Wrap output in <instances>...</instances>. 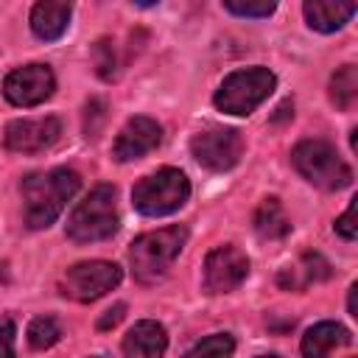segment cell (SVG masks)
Here are the masks:
<instances>
[{
  "mask_svg": "<svg viewBox=\"0 0 358 358\" xmlns=\"http://www.w3.org/2000/svg\"><path fill=\"white\" fill-rule=\"evenodd\" d=\"M81 179L70 168H50L39 173H28L20 182L22 193V218L28 229H48L64 210V204L76 196Z\"/></svg>",
  "mask_w": 358,
  "mask_h": 358,
  "instance_id": "cell-1",
  "label": "cell"
},
{
  "mask_svg": "<svg viewBox=\"0 0 358 358\" xmlns=\"http://www.w3.org/2000/svg\"><path fill=\"white\" fill-rule=\"evenodd\" d=\"M187 243V227L185 224H173L157 232H145L140 238L131 241L129 249V263L131 271L140 282H157L168 274V268L173 266V260L179 257V252Z\"/></svg>",
  "mask_w": 358,
  "mask_h": 358,
  "instance_id": "cell-2",
  "label": "cell"
},
{
  "mask_svg": "<svg viewBox=\"0 0 358 358\" xmlns=\"http://www.w3.org/2000/svg\"><path fill=\"white\" fill-rule=\"evenodd\" d=\"M67 238L76 243L106 241L117 232V201L112 185L92 187L67 218Z\"/></svg>",
  "mask_w": 358,
  "mask_h": 358,
  "instance_id": "cell-3",
  "label": "cell"
},
{
  "mask_svg": "<svg viewBox=\"0 0 358 358\" xmlns=\"http://www.w3.org/2000/svg\"><path fill=\"white\" fill-rule=\"evenodd\" d=\"M190 199V182L179 168H159L131 187V204L148 218L171 215Z\"/></svg>",
  "mask_w": 358,
  "mask_h": 358,
  "instance_id": "cell-4",
  "label": "cell"
},
{
  "mask_svg": "<svg viewBox=\"0 0 358 358\" xmlns=\"http://www.w3.org/2000/svg\"><path fill=\"white\" fill-rule=\"evenodd\" d=\"M274 87H277V76L268 67L235 70L221 81L213 103H215V109H221L227 115H238V117L252 115L274 92Z\"/></svg>",
  "mask_w": 358,
  "mask_h": 358,
  "instance_id": "cell-5",
  "label": "cell"
},
{
  "mask_svg": "<svg viewBox=\"0 0 358 358\" xmlns=\"http://www.w3.org/2000/svg\"><path fill=\"white\" fill-rule=\"evenodd\" d=\"M294 168L322 190H341L352 182L350 165L338 157V151L324 140H302L291 151Z\"/></svg>",
  "mask_w": 358,
  "mask_h": 358,
  "instance_id": "cell-6",
  "label": "cell"
},
{
  "mask_svg": "<svg viewBox=\"0 0 358 358\" xmlns=\"http://www.w3.org/2000/svg\"><path fill=\"white\" fill-rule=\"evenodd\" d=\"M120 277H123V271H120L117 263H109V260H84V263L70 266L62 274L59 291H62V296L76 299V302H95L103 294H109L120 282Z\"/></svg>",
  "mask_w": 358,
  "mask_h": 358,
  "instance_id": "cell-7",
  "label": "cell"
},
{
  "mask_svg": "<svg viewBox=\"0 0 358 358\" xmlns=\"http://www.w3.org/2000/svg\"><path fill=\"white\" fill-rule=\"evenodd\" d=\"M190 154L207 171L221 173V171H229L238 165V159L243 154V137L238 129H229V126H207L193 134Z\"/></svg>",
  "mask_w": 358,
  "mask_h": 358,
  "instance_id": "cell-8",
  "label": "cell"
},
{
  "mask_svg": "<svg viewBox=\"0 0 358 358\" xmlns=\"http://www.w3.org/2000/svg\"><path fill=\"white\" fill-rule=\"evenodd\" d=\"M53 90H56V76L48 64H39V62L11 70L3 81V95L14 106H36L48 101Z\"/></svg>",
  "mask_w": 358,
  "mask_h": 358,
  "instance_id": "cell-9",
  "label": "cell"
},
{
  "mask_svg": "<svg viewBox=\"0 0 358 358\" xmlns=\"http://www.w3.org/2000/svg\"><path fill=\"white\" fill-rule=\"evenodd\" d=\"M59 137H62V120L56 115L11 120L3 129L6 148L8 151H17V154H39V151H48Z\"/></svg>",
  "mask_w": 358,
  "mask_h": 358,
  "instance_id": "cell-10",
  "label": "cell"
},
{
  "mask_svg": "<svg viewBox=\"0 0 358 358\" xmlns=\"http://www.w3.org/2000/svg\"><path fill=\"white\" fill-rule=\"evenodd\" d=\"M249 277V257L232 243L215 246L204 257V288L210 294H229Z\"/></svg>",
  "mask_w": 358,
  "mask_h": 358,
  "instance_id": "cell-11",
  "label": "cell"
},
{
  "mask_svg": "<svg viewBox=\"0 0 358 358\" xmlns=\"http://www.w3.org/2000/svg\"><path fill=\"white\" fill-rule=\"evenodd\" d=\"M159 143H162V126L154 117L137 115V117L126 120V126L117 131L115 145H112V157L117 162H131V159L151 154Z\"/></svg>",
  "mask_w": 358,
  "mask_h": 358,
  "instance_id": "cell-12",
  "label": "cell"
},
{
  "mask_svg": "<svg viewBox=\"0 0 358 358\" xmlns=\"http://www.w3.org/2000/svg\"><path fill=\"white\" fill-rule=\"evenodd\" d=\"M123 358H162L168 350V333L159 322L143 319L123 336Z\"/></svg>",
  "mask_w": 358,
  "mask_h": 358,
  "instance_id": "cell-13",
  "label": "cell"
},
{
  "mask_svg": "<svg viewBox=\"0 0 358 358\" xmlns=\"http://www.w3.org/2000/svg\"><path fill=\"white\" fill-rule=\"evenodd\" d=\"M352 333L338 322H319L302 336V358H327L338 347H350Z\"/></svg>",
  "mask_w": 358,
  "mask_h": 358,
  "instance_id": "cell-14",
  "label": "cell"
},
{
  "mask_svg": "<svg viewBox=\"0 0 358 358\" xmlns=\"http://www.w3.org/2000/svg\"><path fill=\"white\" fill-rule=\"evenodd\" d=\"M302 11H305V20L313 31L333 34L355 17L358 6L355 3H341V0H308L302 6Z\"/></svg>",
  "mask_w": 358,
  "mask_h": 358,
  "instance_id": "cell-15",
  "label": "cell"
},
{
  "mask_svg": "<svg viewBox=\"0 0 358 358\" xmlns=\"http://www.w3.org/2000/svg\"><path fill=\"white\" fill-rule=\"evenodd\" d=\"M70 17H73L70 3H53V0L36 3L31 8V31L45 42H53L67 31Z\"/></svg>",
  "mask_w": 358,
  "mask_h": 358,
  "instance_id": "cell-16",
  "label": "cell"
},
{
  "mask_svg": "<svg viewBox=\"0 0 358 358\" xmlns=\"http://www.w3.org/2000/svg\"><path fill=\"white\" fill-rule=\"evenodd\" d=\"M330 274H333V271H330V263H327L319 252H305L296 266H288V268L280 271L277 282H280L285 291H302V288H308L310 282L327 280Z\"/></svg>",
  "mask_w": 358,
  "mask_h": 358,
  "instance_id": "cell-17",
  "label": "cell"
},
{
  "mask_svg": "<svg viewBox=\"0 0 358 358\" xmlns=\"http://www.w3.org/2000/svg\"><path fill=\"white\" fill-rule=\"evenodd\" d=\"M255 232L263 241H280L291 232V221L280 204V199H263L260 207L255 210Z\"/></svg>",
  "mask_w": 358,
  "mask_h": 358,
  "instance_id": "cell-18",
  "label": "cell"
},
{
  "mask_svg": "<svg viewBox=\"0 0 358 358\" xmlns=\"http://www.w3.org/2000/svg\"><path fill=\"white\" fill-rule=\"evenodd\" d=\"M330 101L341 109L350 112L358 101V67L355 64H341L333 78H330Z\"/></svg>",
  "mask_w": 358,
  "mask_h": 358,
  "instance_id": "cell-19",
  "label": "cell"
},
{
  "mask_svg": "<svg viewBox=\"0 0 358 358\" xmlns=\"http://www.w3.org/2000/svg\"><path fill=\"white\" fill-rule=\"evenodd\" d=\"M235 350V338L229 333H213L193 344L182 358H229Z\"/></svg>",
  "mask_w": 358,
  "mask_h": 358,
  "instance_id": "cell-20",
  "label": "cell"
},
{
  "mask_svg": "<svg viewBox=\"0 0 358 358\" xmlns=\"http://www.w3.org/2000/svg\"><path fill=\"white\" fill-rule=\"evenodd\" d=\"M62 338V324L53 316H36L28 324V344L34 350H48Z\"/></svg>",
  "mask_w": 358,
  "mask_h": 358,
  "instance_id": "cell-21",
  "label": "cell"
},
{
  "mask_svg": "<svg viewBox=\"0 0 358 358\" xmlns=\"http://www.w3.org/2000/svg\"><path fill=\"white\" fill-rule=\"evenodd\" d=\"M224 8L229 11V14H235V17H255V20H263V17H268V14H274V8H277V3H271V0H224Z\"/></svg>",
  "mask_w": 358,
  "mask_h": 358,
  "instance_id": "cell-22",
  "label": "cell"
},
{
  "mask_svg": "<svg viewBox=\"0 0 358 358\" xmlns=\"http://www.w3.org/2000/svg\"><path fill=\"white\" fill-rule=\"evenodd\" d=\"M95 64H98V76L112 81L115 78V48L109 39H101L95 45Z\"/></svg>",
  "mask_w": 358,
  "mask_h": 358,
  "instance_id": "cell-23",
  "label": "cell"
},
{
  "mask_svg": "<svg viewBox=\"0 0 358 358\" xmlns=\"http://www.w3.org/2000/svg\"><path fill=\"white\" fill-rule=\"evenodd\" d=\"M355 207H358V199H352L350 207L344 210V215L336 221V232H338L344 241H355V235H358V227H355Z\"/></svg>",
  "mask_w": 358,
  "mask_h": 358,
  "instance_id": "cell-24",
  "label": "cell"
},
{
  "mask_svg": "<svg viewBox=\"0 0 358 358\" xmlns=\"http://www.w3.org/2000/svg\"><path fill=\"white\" fill-rule=\"evenodd\" d=\"M14 322L8 316H0V358H14Z\"/></svg>",
  "mask_w": 358,
  "mask_h": 358,
  "instance_id": "cell-25",
  "label": "cell"
},
{
  "mask_svg": "<svg viewBox=\"0 0 358 358\" xmlns=\"http://www.w3.org/2000/svg\"><path fill=\"white\" fill-rule=\"evenodd\" d=\"M123 310H126V305H123V302H117L115 308H109V310L98 319V330H109V327H115V324L123 319Z\"/></svg>",
  "mask_w": 358,
  "mask_h": 358,
  "instance_id": "cell-26",
  "label": "cell"
},
{
  "mask_svg": "<svg viewBox=\"0 0 358 358\" xmlns=\"http://www.w3.org/2000/svg\"><path fill=\"white\" fill-rule=\"evenodd\" d=\"M355 291H358V285H350V296H347V308H350V316H355Z\"/></svg>",
  "mask_w": 358,
  "mask_h": 358,
  "instance_id": "cell-27",
  "label": "cell"
},
{
  "mask_svg": "<svg viewBox=\"0 0 358 358\" xmlns=\"http://www.w3.org/2000/svg\"><path fill=\"white\" fill-rule=\"evenodd\" d=\"M3 282H8V266L6 263H0V285Z\"/></svg>",
  "mask_w": 358,
  "mask_h": 358,
  "instance_id": "cell-28",
  "label": "cell"
},
{
  "mask_svg": "<svg viewBox=\"0 0 358 358\" xmlns=\"http://www.w3.org/2000/svg\"><path fill=\"white\" fill-rule=\"evenodd\" d=\"M257 358H277V355H271V352H268V355H257Z\"/></svg>",
  "mask_w": 358,
  "mask_h": 358,
  "instance_id": "cell-29",
  "label": "cell"
},
{
  "mask_svg": "<svg viewBox=\"0 0 358 358\" xmlns=\"http://www.w3.org/2000/svg\"><path fill=\"white\" fill-rule=\"evenodd\" d=\"M95 358H103V355H95Z\"/></svg>",
  "mask_w": 358,
  "mask_h": 358,
  "instance_id": "cell-30",
  "label": "cell"
}]
</instances>
